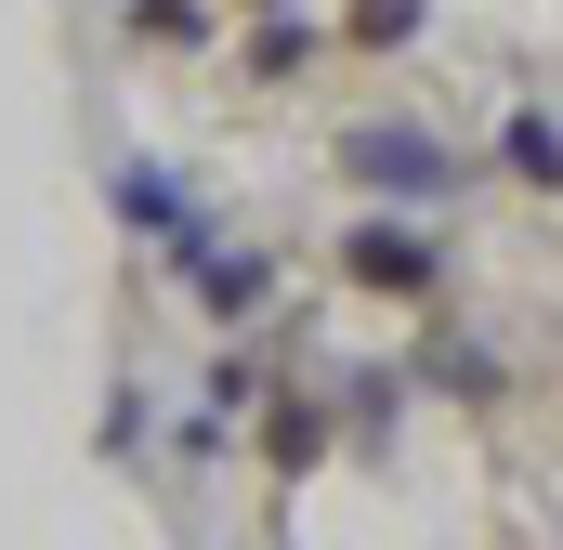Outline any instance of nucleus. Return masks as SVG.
<instances>
[{
    "mask_svg": "<svg viewBox=\"0 0 563 550\" xmlns=\"http://www.w3.org/2000/svg\"><path fill=\"white\" fill-rule=\"evenodd\" d=\"M314 53H328V26H314V13H288V0H263V26H250V79L276 92V79L314 66Z\"/></svg>",
    "mask_w": 563,
    "mask_h": 550,
    "instance_id": "11",
    "label": "nucleus"
},
{
    "mask_svg": "<svg viewBox=\"0 0 563 550\" xmlns=\"http://www.w3.org/2000/svg\"><path fill=\"white\" fill-rule=\"evenodd\" d=\"M106 197H119V237H132V250H170V237L197 223V184H184L170 157H119Z\"/></svg>",
    "mask_w": 563,
    "mask_h": 550,
    "instance_id": "6",
    "label": "nucleus"
},
{
    "mask_svg": "<svg viewBox=\"0 0 563 550\" xmlns=\"http://www.w3.org/2000/svg\"><path fill=\"white\" fill-rule=\"evenodd\" d=\"M92 446H106V459H119V472H144V459H157V446H170V407H157V394H144V381H119V394H106V419H92Z\"/></svg>",
    "mask_w": 563,
    "mask_h": 550,
    "instance_id": "10",
    "label": "nucleus"
},
{
    "mask_svg": "<svg viewBox=\"0 0 563 550\" xmlns=\"http://www.w3.org/2000/svg\"><path fill=\"white\" fill-rule=\"evenodd\" d=\"M250 459L301 485V472H328L341 459V394H301V381H263V407H250Z\"/></svg>",
    "mask_w": 563,
    "mask_h": 550,
    "instance_id": "5",
    "label": "nucleus"
},
{
    "mask_svg": "<svg viewBox=\"0 0 563 550\" xmlns=\"http://www.w3.org/2000/svg\"><path fill=\"white\" fill-rule=\"evenodd\" d=\"M132 53H210L223 40V0H119Z\"/></svg>",
    "mask_w": 563,
    "mask_h": 550,
    "instance_id": "9",
    "label": "nucleus"
},
{
    "mask_svg": "<svg viewBox=\"0 0 563 550\" xmlns=\"http://www.w3.org/2000/svg\"><path fill=\"white\" fill-rule=\"evenodd\" d=\"M420 26H432V0H354V13H341V40H354V53H407Z\"/></svg>",
    "mask_w": 563,
    "mask_h": 550,
    "instance_id": "12",
    "label": "nucleus"
},
{
    "mask_svg": "<svg viewBox=\"0 0 563 550\" xmlns=\"http://www.w3.org/2000/svg\"><path fill=\"white\" fill-rule=\"evenodd\" d=\"M341 275H354L367 301H407V315L445 301V237H432V210H380V197H367V210L341 223Z\"/></svg>",
    "mask_w": 563,
    "mask_h": 550,
    "instance_id": "3",
    "label": "nucleus"
},
{
    "mask_svg": "<svg viewBox=\"0 0 563 550\" xmlns=\"http://www.w3.org/2000/svg\"><path fill=\"white\" fill-rule=\"evenodd\" d=\"M407 381H420V394H445L459 419H498V407H511V367H498V341H485L472 315H445V301H420V341H407Z\"/></svg>",
    "mask_w": 563,
    "mask_h": 550,
    "instance_id": "4",
    "label": "nucleus"
},
{
    "mask_svg": "<svg viewBox=\"0 0 563 550\" xmlns=\"http://www.w3.org/2000/svg\"><path fill=\"white\" fill-rule=\"evenodd\" d=\"M498 170L525 197H563V119L551 106H498Z\"/></svg>",
    "mask_w": 563,
    "mask_h": 550,
    "instance_id": "7",
    "label": "nucleus"
},
{
    "mask_svg": "<svg viewBox=\"0 0 563 550\" xmlns=\"http://www.w3.org/2000/svg\"><path fill=\"white\" fill-rule=\"evenodd\" d=\"M157 263L184 275V301H197V328H223V341H250L263 315H276V250H250V237H223L210 210L157 250Z\"/></svg>",
    "mask_w": 563,
    "mask_h": 550,
    "instance_id": "2",
    "label": "nucleus"
},
{
    "mask_svg": "<svg viewBox=\"0 0 563 550\" xmlns=\"http://www.w3.org/2000/svg\"><path fill=\"white\" fill-rule=\"evenodd\" d=\"M341 184H354V197H380V210H459V197L485 184V157L394 106V119H354V132H341Z\"/></svg>",
    "mask_w": 563,
    "mask_h": 550,
    "instance_id": "1",
    "label": "nucleus"
},
{
    "mask_svg": "<svg viewBox=\"0 0 563 550\" xmlns=\"http://www.w3.org/2000/svg\"><path fill=\"white\" fill-rule=\"evenodd\" d=\"M407 367H341V446H394L407 432Z\"/></svg>",
    "mask_w": 563,
    "mask_h": 550,
    "instance_id": "8",
    "label": "nucleus"
},
{
    "mask_svg": "<svg viewBox=\"0 0 563 550\" xmlns=\"http://www.w3.org/2000/svg\"><path fill=\"white\" fill-rule=\"evenodd\" d=\"M250 13H263V0H250Z\"/></svg>",
    "mask_w": 563,
    "mask_h": 550,
    "instance_id": "13",
    "label": "nucleus"
}]
</instances>
